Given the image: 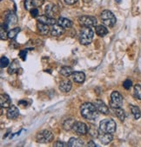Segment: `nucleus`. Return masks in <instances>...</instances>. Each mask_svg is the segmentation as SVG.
Segmentation results:
<instances>
[{"label": "nucleus", "instance_id": "obj_1", "mask_svg": "<svg viewBox=\"0 0 141 147\" xmlns=\"http://www.w3.org/2000/svg\"><path fill=\"white\" fill-rule=\"evenodd\" d=\"M80 113L83 117L88 120H95L98 117V110L92 103H84L80 107Z\"/></svg>", "mask_w": 141, "mask_h": 147}, {"label": "nucleus", "instance_id": "obj_2", "mask_svg": "<svg viewBox=\"0 0 141 147\" xmlns=\"http://www.w3.org/2000/svg\"><path fill=\"white\" fill-rule=\"evenodd\" d=\"M93 36L94 32L91 27H83L79 34V42L84 45H87L92 43Z\"/></svg>", "mask_w": 141, "mask_h": 147}, {"label": "nucleus", "instance_id": "obj_3", "mask_svg": "<svg viewBox=\"0 0 141 147\" xmlns=\"http://www.w3.org/2000/svg\"><path fill=\"white\" fill-rule=\"evenodd\" d=\"M116 128H117L116 123L111 119H104L99 124L100 131H104V132H107V133H113V132H115Z\"/></svg>", "mask_w": 141, "mask_h": 147}, {"label": "nucleus", "instance_id": "obj_4", "mask_svg": "<svg viewBox=\"0 0 141 147\" xmlns=\"http://www.w3.org/2000/svg\"><path fill=\"white\" fill-rule=\"evenodd\" d=\"M101 20L105 25L109 26V27L114 26V24H116V21H117L114 14L109 10H105L104 11H102Z\"/></svg>", "mask_w": 141, "mask_h": 147}, {"label": "nucleus", "instance_id": "obj_5", "mask_svg": "<svg viewBox=\"0 0 141 147\" xmlns=\"http://www.w3.org/2000/svg\"><path fill=\"white\" fill-rule=\"evenodd\" d=\"M123 105V97L119 92H113L111 95L110 106L112 109L119 108Z\"/></svg>", "mask_w": 141, "mask_h": 147}, {"label": "nucleus", "instance_id": "obj_6", "mask_svg": "<svg viewBox=\"0 0 141 147\" xmlns=\"http://www.w3.org/2000/svg\"><path fill=\"white\" fill-rule=\"evenodd\" d=\"M78 21L82 27H93L97 24V18L92 16L79 17Z\"/></svg>", "mask_w": 141, "mask_h": 147}, {"label": "nucleus", "instance_id": "obj_7", "mask_svg": "<svg viewBox=\"0 0 141 147\" xmlns=\"http://www.w3.org/2000/svg\"><path fill=\"white\" fill-rule=\"evenodd\" d=\"M37 141L41 144L50 143L53 139V133L50 131L44 130L37 134Z\"/></svg>", "mask_w": 141, "mask_h": 147}, {"label": "nucleus", "instance_id": "obj_8", "mask_svg": "<svg viewBox=\"0 0 141 147\" xmlns=\"http://www.w3.org/2000/svg\"><path fill=\"white\" fill-rule=\"evenodd\" d=\"M72 130L75 133H77L78 135H86L88 133L89 128L88 126L82 122H75Z\"/></svg>", "mask_w": 141, "mask_h": 147}, {"label": "nucleus", "instance_id": "obj_9", "mask_svg": "<svg viewBox=\"0 0 141 147\" xmlns=\"http://www.w3.org/2000/svg\"><path fill=\"white\" fill-rule=\"evenodd\" d=\"M44 2V0H25L24 1V7L26 10H32L40 6Z\"/></svg>", "mask_w": 141, "mask_h": 147}, {"label": "nucleus", "instance_id": "obj_10", "mask_svg": "<svg viewBox=\"0 0 141 147\" xmlns=\"http://www.w3.org/2000/svg\"><path fill=\"white\" fill-rule=\"evenodd\" d=\"M65 32V28L62 27L61 25H59L58 23L52 25V28L51 30V34L53 37H59L61 35H63Z\"/></svg>", "mask_w": 141, "mask_h": 147}, {"label": "nucleus", "instance_id": "obj_11", "mask_svg": "<svg viewBox=\"0 0 141 147\" xmlns=\"http://www.w3.org/2000/svg\"><path fill=\"white\" fill-rule=\"evenodd\" d=\"M98 138L99 139V141L103 144H108L109 143L111 142V140L113 139V137H112L111 133H107V132H99Z\"/></svg>", "mask_w": 141, "mask_h": 147}, {"label": "nucleus", "instance_id": "obj_12", "mask_svg": "<svg viewBox=\"0 0 141 147\" xmlns=\"http://www.w3.org/2000/svg\"><path fill=\"white\" fill-rule=\"evenodd\" d=\"M94 105L96 106L98 111H99L100 113L102 114H105V115H107L109 113V109L107 107V105L100 99H97L94 103Z\"/></svg>", "mask_w": 141, "mask_h": 147}, {"label": "nucleus", "instance_id": "obj_13", "mask_svg": "<svg viewBox=\"0 0 141 147\" xmlns=\"http://www.w3.org/2000/svg\"><path fill=\"white\" fill-rule=\"evenodd\" d=\"M45 13H46L47 16L54 18L56 16L59 14V9H58V7L56 6V5L50 4V5H48L45 7Z\"/></svg>", "mask_w": 141, "mask_h": 147}, {"label": "nucleus", "instance_id": "obj_14", "mask_svg": "<svg viewBox=\"0 0 141 147\" xmlns=\"http://www.w3.org/2000/svg\"><path fill=\"white\" fill-rule=\"evenodd\" d=\"M18 115H19V111L18 107H16L15 105H11L6 112L7 119H16L18 117Z\"/></svg>", "mask_w": 141, "mask_h": 147}, {"label": "nucleus", "instance_id": "obj_15", "mask_svg": "<svg viewBox=\"0 0 141 147\" xmlns=\"http://www.w3.org/2000/svg\"><path fill=\"white\" fill-rule=\"evenodd\" d=\"M59 90L63 92H68L72 90V82L69 80V79H65V80H62L59 84Z\"/></svg>", "mask_w": 141, "mask_h": 147}, {"label": "nucleus", "instance_id": "obj_16", "mask_svg": "<svg viewBox=\"0 0 141 147\" xmlns=\"http://www.w3.org/2000/svg\"><path fill=\"white\" fill-rule=\"evenodd\" d=\"M0 105L2 108H8L11 105V99L9 95L4 93L0 96Z\"/></svg>", "mask_w": 141, "mask_h": 147}, {"label": "nucleus", "instance_id": "obj_17", "mask_svg": "<svg viewBox=\"0 0 141 147\" xmlns=\"http://www.w3.org/2000/svg\"><path fill=\"white\" fill-rule=\"evenodd\" d=\"M5 23L10 24H16L18 23V17L12 11H9L5 14Z\"/></svg>", "mask_w": 141, "mask_h": 147}, {"label": "nucleus", "instance_id": "obj_18", "mask_svg": "<svg viewBox=\"0 0 141 147\" xmlns=\"http://www.w3.org/2000/svg\"><path fill=\"white\" fill-rule=\"evenodd\" d=\"M38 22H40V23H43L45 24H47V25H53L56 24V20L47 15H43V16H40L38 17Z\"/></svg>", "mask_w": 141, "mask_h": 147}, {"label": "nucleus", "instance_id": "obj_19", "mask_svg": "<svg viewBox=\"0 0 141 147\" xmlns=\"http://www.w3.org/2000/svg\"><path fill=\"white\" fill-rule=\"evenodd\" d=\"M72 76V79L74 80V82L78 83V84L84 83V79H86V75L82 71H74Z\"/></svg>", "mask_w": 141, "mask_h": 147}, {"label": "nucleus", "instance_id": "obj_20", "mask_svg": "<svg viewBox=\"0 0 141 147\" xmlns=\"http://www.w3.org/2000/svg\"><path fill=\"white\" fill-rule=\"evenodd\" d=\"M84 145V141L78 138H72L68 142V146L71 147H81Z\"/></svg>", "mask_w": 141, "mask_h": 147}, {"label": "nucleus", "instance_id": "obj_21", "mask_svg": "<svg viewBox=\"0 0 141 147\" xmlns=\"http://www.w3.org/2000/svg\"><path fill=\"white\" fill-rule=\"evenodd\" d=\"M57 23L59 24V25H61L62 27H64L65 29V28H71L72 26V22L71 21V20H69V19H67V18H59V19H58V21H57Z\"/></svg>", "mask_w": 141, "mask_h": 147}, {"label": "nucleus", "instance_id": "obj_22", "mask_svg": "<svg viewBox=\"0 0 141 147\" xmlns=\"http://www.w3.org/2000/svg\"><path fill=\"white\" fill-rule=\"evenodd\" d=\"M37 27H38V32H39L41 35H46V34H48V32H49V31H50L49 25L45 24L40 23V22H38Z\"/></svg>", "mask_w": 141, "mask_h": 147}, {"label": "nucleus", "instance_id": "obj_23", "mask_svg": "<svg viewBox=\"0 0 141 147\" xmlns=\"http://www.w3.org/2000/svg\"><path fill=\"white\" fill-rule=\"evenodd\" d=\"M95 31H96V33L99 37H104V36H105L108 33L107 28L105 25H102V24L101 25H97L96 28H95Z\"/></svg>", "mask_w": 141, "mask_h": 147}, {"label": "nucleus", "instance_id": "obj_24", "mask_svg": "<svg viewBox=\"0 0 141 147\" xmlns=\"http://www.w3.org/2000/svg\"><path fill=\"white\" fill-rule=\"evenodd\" d=\"M18 69H19V62L17 59H15L11 64V65L8 69V72H9V74H13L15 72H17L18 71Z\"/></svg>", "mask_w": 141, "mask_h": 147}, {"label": "nucleus", "instance_id": "obj_25", "mask_svg": "<svg viewBox=\"0 0 141 147\" xmlns=\"http://www.w3.org/2000/svg\"><path fill=\"white\" fill-rule=\"evenodd\" d=\"M60 74L64 77H69L71 75H72V73L74 72L73 69L70 66H64L60 69Z\"/></svg>", "mask_w": 141, "mask_h": 147}, {"label": "nucleus", "instance_id": "obj_26", "mask_svg": "<svg viewBox=\"0 0 141 147\" xmlns=\"http://www.w3.org/2000/svg\"><path fill=\"white\" fill-rule=\"evenodd\" d=\"M112 110L114 111L115 115L119 117V120H121V121H124V120H125V113L124 110H123L121 107H119V108H115V109H112Z\"/></svg>", "mask_w": 141, "mask_h": 147}, {"label": "nucleus", "instance_id": "obj_27", "mask_svg": "<svg viewBox=\"0 0 141 147\" xmlns=\"http://www.w3.org/2000/svg\"><path fill=\"white\" fill-rule=\"evenodd\" d=\"M130 107H131L132 113L134 116L135 119H138L139 117H141V111H140L139 108L138 106H135V105H131Z\"/></svg>", "mask_w": 141, "mask_h": 147}, {"label": "nucleus", "instance_id": "obj_28", "mask_svg": "<svg viewBox=\"0 0 141 147\" xmlns=\"http://www.w3.org/2000/svg\"><path fill=\"white\" fill-rule=\"evenodd\" d=\"M20 32V28L18 27H16V28H13L11 30L8 32V38L10 39H13L16 38V36Z\"/></svg>", "mask_w": 141, "mask_h": 147}, {"label": "nucleus", "instance_id": "obj_29", "mask_svg": "<svg viewBox=\"0 0 141 147\" xmlns=\"http://www.w3.org/2000/svg\"><path fill=\"white\" fill-rule=\"evenodd\" d=\"M74 124H75V120H73V119H67V120H65V121L64 122L63 126H64L65 130L69 131V130L72 129Z\"/></svg>", "mask_w": 141, "mask_h": 147}, {"label": "nucleus", "instance_id": "obj_30", "mask_svg": "<svg viewBox=\"0 0 141 147\" xmlns=\"http://www.w3.org/2000/svg\"><path fill=\"white\" fill-rule=\"evenodd\" d=\"M134 95L137 98L141 100V84H136L134 86Z\"/></svg>", "mask_w": 141, "mask_h": 147}, {"label": "nucleus", "instance_id": "obj_31", "mask_svg": "<svg viewBox=\"0 0 141 147\" xmlns=\"http://www.w3.org/2000/svg\"><path fill=\"white\" fill-rule=\"evenodd\" d=\"M7 30L1 26V30H0V37H1L2 40H5L8 38V32H6Z\"/></svg>", "mask_w": 141, "mask_h": 147}, {"label": "nucleus", "instance_id": "obj_32", "mask_svg": "<svg viewBox=\"0 0 141 147\" xmlns=\"http://www.w3.org/2000/svg\"><path fill=\"white\" fill-rule=\"evenodd\" d=\"M10 64V61L9 59L6 57H2L1 58V62H0V65H1V67L2 68H5V67H7Z\"/></svg>", "mask_w": 141, "mask_h": 147}, {"label": "nucleus", "instance_id": "obj_33", "mask_svg": "<svg viewBox=\"0 0 141 147\" xmlns=\"http://www.w3.org/2000/svg\"><path fill=\"white\" fill-rule=\"evenodd\" d=\"M95 128H96V127H94V126L92 125V128H89L88 133H90V135H91L92 137H97V138H98L99 131H98Z\"/></svg>", "mask_w": 141, "mask_h": 147}, {"label": "nucleus", "instance_id": "obj_34", "mask_svg": "<svg viewBox=\"0 0 141 147\" xmlns=\"http://www.w3.org/2000/svg\"><path fill=\"white\" fill-rule=\"evenodd\" d=\"M123 86L125 90H129L130 88L132 86V82L130 79H126L124 83H123Z\"/></svg>", "mask_w": 141, "mask_h": 147}, {"label": "nucleus", "instance_id": "obj_35", "mask_svg": "<svg viewBox=\"0 0 141 147\" xmlns=\"http://www.w3.org/2000/svg\"><path fill=\"white\" fill-rule=\"evenodd\" d=\"M55 147H59V146H62V147H65L67 146L68 144L66 143H64V142H61V141H59V142H56L54 144H53Z\"/></svg>", "mask_w": 141, "mask_h": 147}, {"label": "nucleus", "instance_id": "obj_36", "mask_svg": "<svg viewBox=\"0 0 141 147\" xmlns=\"http://www.w3.org/2000/svg\"><path fill=\"white\" fill-rule=\"evenodd\" d=\"M31 15L32 18H37L38 16V10L37 8H34L32 10H31Z\"/></svg>", "mask_w": 141, "mask_h": 147}, {"label": "nucleus", "instance_id": "obj_37", "mask_svg": "<svg viewBox=\"0 0 141 147\" xmlns=\"http://www.w3.org/2000/svg\"><path fill=\"white\" fill-rule=\"evenodd\" d=\"M26 54H27V51H21L19 52V57L22 58L23 60H25V58H26Z\"/></svg>", "mask_w": 141, "mask_h": 147}, {"label": "nucleus", "instance_id": "obj_38", "mask_svg": "<svg viewBox=\"0 0 141 147\" xmlns=\"http://www.w3.org/2000/svg\"><path fill=\"white\" fill-rule=\"evenodd\" d=\"M65 3H66L67 5H74V4H76L78 0H65Z\"/></svg>", "mask_w": 141, "mask_h": 147}, {"label": "nucleus", "instance_id": "obj_39", "mask_svg": "<svg viewBox=\"0 0 141 147\" xmlns=\"http://www.w3.org/2000/svg\"><path fill=\"white\" fill-rule=\"evenodd\" d=\"M87 146H89V147H90V146H93V147H95V146H97V145H96V144H95L93 141H90V142L88 143Z\"/></svg>", "mask_w": 141, "mask_h": 147}, {"label": "nucleus", "instance_id": "obj_40", "mask_svg": "<svg viewBox=\"0 0 141 147\" xmlns=\"http://www.w3.org/2000/svg\"><path fill=\"white\" fill-rule=\"evenodd\" d=\"M18 105H24V106H26L27 103H26V101H19Z\"/></svg>", "mask_w": 141, "mask_h": 147}, {"label": "nucleus", "instance_id": "obj_41", "mask_svg": "<svg viewBox=\"0 0 141 147\" xmlns=\"http://www.w3.org/2000/svg\"><path fill=\"white\" fill-rule=\"evenodd\" d=\"M84 1L86 2V3H88V2H90V1H91V0H84Z\"/></svg>", "mask_w": 141, "mask_h": 147}, {"label": "nucleus", "instance_id": "obj_42", "mask_svg": "<svg viewBox=\"0 0 141 147\" xmlns=\"http://www.w3.org/2000/svg\"><path fill=\"white\" fill-rule=\"evenodd\" d=\"M116 1H117V2H119V3H120V2H121V0H116Z\"/></svg>", "mask_w": 141, "mask_h": 147}]
</instances>
